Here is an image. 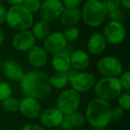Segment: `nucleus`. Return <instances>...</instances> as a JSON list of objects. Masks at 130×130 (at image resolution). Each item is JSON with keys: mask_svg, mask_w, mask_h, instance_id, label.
I'll return each mask as SVG.
<instances>
[{"mask_svg": "<svg viewBox=\"0 0 130 130\" xmlns=\"http://www.w3.org/2000/svg\"><path fill=\"white\" fill-rule=\"evenodd\" d=\"M94 130H104L103 128H94Z\"/></svg>", "mask_w": 130, "mask_h": 130, "instance_id": "58836bf2", "label": "nucleus"}, {"mask_svg": "<svg viewBox=\"0 0 130 130\" xmlns=\"http://www.w3.org/2000/svg\"><path fill=\"white\" fill-rule=\"evenodd\" d=\"M22 130H45L42 126L37 124H26L22 126Z\"/></svg>", "mask_w": 130, "mask_h": 130, "instance_id": "f704fd0d", "label": "nucleus"}, {"mask_svg": "<svg viewBox=\"0 0 130 130\" xmlns=\"http://www.w3.org/2000/svg\"><path fill=\"white\" fill-rule=\"evenodd\" d=\"M51 65L55 72L66 73L71 68L70 55L64 51L53 54L51 59Z\"/></svg>", "mask_w": 130, "mask_h": 130, "instance_id": "a211bd4d", "label": "nucleus"}, {"mask_svg": "<svg viewBox=\"0 0 130 130\" xmlns=\"http://www.w3.org/2000/svg\"><path fill=\"white\" fill-rule=\"evenodd\" d=\"M97 71L103 77L117 78L123 71L122 63L115 56H104L98 61Z\"/></svg>", "mask_w": 130, "mask_h": 130, "instance_id": "0eeeda50", "label": "nucleus"}, {"mask_svg": "<svg viewBox=\"0 0 130 130\" xmlns=\"http://www.w3.org/2000/svg\"><path fill=\"white\" fill-rule=\"evenodd\" d=\"M62 34L66 41L73 42L76 41L79 38L80 30L77 26H71V27H67V29H65Z\"/></svg>", "mask_w": 130, "mask_h": 130, "instance_id": "393cba45", "label": "nucleus"}, {"mask_svg": "<svg viewBox=\"0 0 130 130\" xmlns=\"http://www.w3.org/2000/svg\"><path fill=\"white\" fill-rule=\"evenodd\" d=\"M6 1L11 6H18V5H22L24 0H6Z\"/></svg>", "mask_w": 130, "mask_h": 130, "instance_id": "c9c22d12", "label": "nucleus"}, {"mask_svg": "<svg viewBox=\"0 0 130 130\" xmlns=\"http://www.w3.org/2000/svg\"><path fill=\"white\" fill-rule=\"evenodd\" d=\"M69 82L73 90L78 94H84L94 88L96 80L92 73L82 71L77 73Z\"/></svg>", "mask_w": 130, "mask_h": 130, "instance_id": "9d476101", "label": "nucleus"}, {"mask_svg": "<svg viewBox=\"0 0 130 130\" xmlns=\"http://www.w3.org/2000/svg\"><path fill=\"white\" fill-rule=\"evenodd\" d=\"M20 87L26 96L43 99L49 94L52 87L46 73L41 71H31L24 73L20 80Z\"/></svg>", "mask_w": 130, "mask_h": 130, "instance_id": "f257e3e1", "label": "nucleus"}, {"mask_svg": "<svg viewBox=\"0 0 130 130\" xmlns=\"http://www.w3.org/2000/svg\"><path fill=\"white\" fill-rule=\"evenodd\" d=\"M122 89L125 91H129L130 89V72L128 71L121 73L120 78H119Z\"/></svg>", "mask_w": 130, "mask_h": 130, "instance_id": "c756f323", "label": "nucleus"}, {"mask_svg": "<svg viewBox=\"0 0 130 130\" xmlns=\"http://www.w3.org/2000/svg\"><path fill=\"white\" fill-rule=\"evenodd\" d=\"M67 41L63 37V34L59 31L51 32L44 39L43 48L47 54H54L59 52H62L66 47Z\"/></svg>", "mask_w": 130, "mask_h": 130, "instance_id": "9b49d317", "label": "nucleus"}, {"mask_svg": "<svg viewBox=\"0 0 130 130\" xmlns=\"http://www.w3.org/2000/svg\"><path fill=\"white\" fill-rule=\"evenodd\" d=\"M86 122V118L83 113L78 110L72 112L69 115L63 116L61 126L64 130H71L73 127L82 126Z\"/></svg>", "mask_w": 130, "mask_h": 130, "instance_id": "aec40b11", "label": "nucleus"}, {"mask_svg": "<svg viewBox=\"0 0 130 130\" xmlns=\"http://www.w3.org/2000/svg\"><path fill=\"white\" fill-rule=\"evenodd\" d=\"M119 107L123 109L124 110H129L130 109V93L129 91H126L121 93L119 96Z\"/></svg>", "mask_w": 130, "mask_h": 130, "instance_id": "cd10ccee", "label": "nucleus"}, {"mask_svg": "<svg viewBox=\"0 0 130 130\" xmlns=\"http://www.w3.org/2000/svg\"><path fill=\"white\" fill-rule=\"evenodd\" d=\"M0 1H1V0H0Z\"/></svg>", "mask_w": 130, "mask_h": 130, "instance_id": "a19ab883", "label": "nucleus"}, {"mask_svg": "<svg viewBox=\"0 0 130 130\" xmlns=\"http://www.w3.org/2000/svg\"><path fill=\"white\" fill-rule=\"evenodd\" d=\"M103 35L107 43L110 45H119L126 37V30L122 22L110 21L103 28Z\"/></svg>", "mask_w": 130, "mask_h": 130, "instance_id": "6e6552de", "label": "nucleus"}, {"mask_svg": "<svg viewBox=\"0 0 130 130\" xmlns=\"http://www.w3.org/2000/svg\"><path fill=\"white\" fill-rule=\"evenodd\" d=\"M64 6L61 0H44L41 3L39 13L42 20L47 22H52L61 16Z\"/></svg>", "mask_w": 130, "mask_h": 130, "instance_id": "1a4fd4ad", "label": "nucleus"}, {"mask_svg": "<svg viewBox=\"0 0 130 130\" xmlns=\"http://www.w3.org/2000/svg\"><path fill=\"white\" fill-rule=\"evenodd\" d=\"M107 18V10L102 0H87L81 11V19L90 28L99 27Z\"/></svg>", "mask_w": 130, "mask_h": 130, "instance_id": "20e7f679", "label": "nucleus"}, {"mask_svg": "<svg viewBox=\"0 0 130 130\" xmlns=\"http://www.w3.org/2000/svg\"><path fill=\"white\" fill-rule=\"evenodd\" d=\"M79 105L80 94L72 88L65 89L60 93L56 101V108L64 116L78 110Z\"/></svg>", "mask_w": 130, "mask_h": 130, "instance_id": "423d86ee", "label": "nucleus"}, {"mask_svg": "<svg viewBox=\"0 0 130 130\" xmlns=\"http://www.w3.org/2000/svg\"><path fill=\"white\" fill-rule=\"evenodd\" d=\"M31 28H32L31 33L34 36L35 39L43 40L51 33L50 23L43 20L37 22L35 24H33Z\"/></svg>", "mask_w": 130, "mask_h": 130, "instance_id": "4be33fe9", "label": "nucleus"}, {"mask_svg": "<svg viewBox=\"0 0 130 130\" xmlns=\"http://www.w3.org/2000/svg\"><path fill=\"white\" fill-rule=\"evenodd\" d=\"M6 22L11 29L16 31L27 30L32 27L34 17L22 5L12 6L7 10Z\"/></svg>", "mask_w": 130, "mask_h": 130, "instance_id": "7ed1b4c3", "label": "nucleus"}, {"mask_svg": "<svg viewBox=\"0 0 130 130\" xmlns=\"http://www.w3.org/2000/svg\"><path fill=\"white\" fill-rule=\"evenodd\" d=\"M19 105L20 101L12 95L2 101V107L8 112H16L19 110Z\"/></svg>", "mask_w": 130, "mask_h": 130, "instance_id": "b1692460", "label": "nucleus"}, {"mask_svg": "<svg viewBox=\"0 0 130 130\" xmlns=\"http://www.w3.org/2000/svg\"><path fill=\"white\" fill-rule=\"evenodd\" d=\"M0 67H1V62H0Z\"/></svg>", "mask_w": 130, "mask_h": 130, "instance_id": "ea45409f", "label": "nucleus"}, {"mask_svg": "<svg viewBox=\"0 0 130 130\" xmlns=\"http://www.w3.org/2000/svg\"><path fill=\"white\" fill-rule=\"evenodd\" d=\"M28 61L34 68L39 69L44 67L48 60V54L45 51L43 46L34 45L28 51Z\"/></svg>", "mask_w": 130, "mask_h": 130, "instance_id": "2eb2a0df", "label": "nucleus"}, {"mask_svg": "<svg viewBox=\"0 0 130 130\" xmlns=\"http://www.w3.org/2000/svg\"><path fill=\"white\" fill-rule=\"evenodd\" d=\"M51 87H54L56 89L64 88L69 82L66 73L62 72H54L52 76L49 77Z\"/></svg>", "mask_w": 130, "mask_h": 130, "instance_id": "5701e85b", "label": "nucleus"}, {"mask_svg": "<svg viewBox=\"0 0 130 130\" xmlns=\"http://www.w3.org/2000/svg\"><path fill=\"white\" fill-rule=\"evenodd\" d=\"M35 38L29 29L17 31L12 40V44L15 50L20 52H28L35 45Z\"/></svg>", "mask_w": 130, "mask_h": 130, "instance_id": "f8f14e48", "label": "nucleus"}, {"mask_svg": "<svg viewBox=\"0 0 130 130\" xmlns=\"http://www.w3.org/2000/svg\"><path fill=\"white\" fill-rule=\"evenodd\" d=\"M6 14H7V10L6 9L3 5L0 4V24H3L6 21Z\"/></svg>", "mask_w": 130, "mask_h": 130, "instance_id": "72a5a7b5", "label": "nucleus"}, {"mask_svg": "<svg viewBox=\"0 0 130 130\" xmlns=\"http://www.w3.org/2000/svg\"><path fill=\"white\" fill-rule=\"evenodd\" d=\"M22 6L33 14V13L39 12L41 2L40 0H24Z\"/></svg>", "mask_w": 130, "mask_h": 130, "instance_id": "bb28decb", "label": "nucleus"}, {"mask_svg": "<svg viewBox=\"0 0 130 130\" xmlns=\"http://www.w3.org/2000/svg\"><path fill=\"white\" fill-rule=\"evenodd\" d=\"M107 17L112 22H122L125 20V13L122 9L120 8H117L112 11L107 12Z\"/></svg>", "mask_w": 130, "mask_h": 130, "instance_id": "a878e982", "label": "nucleus"}, {"mask_svg": "<svg viewBox=\"0 0 130 130\" xmlns=\"http://www.w3.org/2000/svg\"><path fill=\"white\" fill-rule=\"evenodd\" d=\"M2 71L4 75L11 80L19 81L24 75L22 66L14 60H6L2 65Z\"/></svg>", "mask_w": 130, "mask_h": 130, "instance_id": "dca6fc26", "label": "nucleus"}, {"mask_svg": "<svg viewBox=\"0 0 130 130\" xmlns=\"http://www.w3.org/2000/svg\"><path fill=\"white\" fill-rule=\"evenodd\" d=\"M71 67L75 71H83L87 69L90 63V57L85 51L76 50L70 55Z\"/></svg>", "mask_w": 130, "mask_h": 130, "instance_id": "6ab92c4d", "label": "nucleus"}, {"mask_svg": "<svg viewBox=\"0 0 130 130\" xmlns=\"http://www.w3.org/2000/svg\"><path fill=\"white\" fill-rule=\"evenodd\" d=\"M125 115V110L121 109L120 107H115V108L111 109V113H110V119L111 120L114 121H119L124 117Z\"/></svg>", "mask_w": 130, "mask_h": 130, "instance_id": "7c9ffc66", "label": "nucleus"}, {"mask_svg": "<svg viewBox=\"0 0 130 130\" xmlns=\"http://www.w3.org/2000/svg\"><path fill=\"white\" fill-rule=\"evenodd\" d=\"M63 116L64 115L56 107H51L41 111L39 115L40 122L46 127H57L61 126Z\"/></svg>", "mask_w": 130, "mask_h": 130, "instance_id": "4468645a", "label": "nucleus"}, {"mask_svg": "<svg viewBox=\"0 0 130 130\" xmlns=\"http://www.w3.org/2000/svg\"><path fill=\"white\" fill-rule=\"evenodd\" d=\"M111 107L108 101L94 98L88 103L86 109V118L94 128H104L111 121Z\"/></svg>", "mask_w": 130, "mask_h": 130, "instance_id": "f03ea898", "label": "nucleus"}, {"mask_svg": "<svg viewBox=\"0 0 130 130\" xmlns=\"http://www.w3.org/2000/svg\"><path fill=\"white\" fill-rule=\"evenodd\" d=\"M83 0H62L64 8H78V6L82 4Z\"/></svg>", "mask_w": 130, "mask_h": 130, "instance_id": "473e14b6", "label": "nucleus"}, {"mask_svg": "<svg viewBox=\"0 0 130 130\" xmlns=\"http://www.w3.org/2000/svg\"><path fill=\"white\" fill-rule=\"evenodd\" d=\"M107 42L103 37V33L101 32H94L88 38V41L87 44V51L91 54L97 55L104 51L106 48Z\"/></svg>", "mask_w": 130, "mask_h": 130, "instance_id": "f3484780", "label": "nucleus"}, {"mask_svg": "<svg viewBox=\"0 0 130 130\" xmlns=\"http://www.w3.org/2000/svg\"><path fill=\"white\" fill-rule=\"evenodd\" d=\"M94 93L97 98L110 101L118 98L122 93L120 82L116 77H103L94 84Z\"/></svg>", "mask_w": 130, "mask_h": 130, "instance_id": "39448f33", "label": "nucleus"}, {"mask_svg": "<svg viewBox=\"0 0 130 130\" xmlns=\"http://www.w3.org/2000/svg\"><path fill=\"white\" fill-rule=\"evenodd\" d=\"M12 95V87L8 83L5 81H0V101L2 102L5 99Z\"/></svg>", "mask_w": 130, "mask_h": 130, "instance_id": "c85d7f7f", "label": "nucleus"}, {"mask_svg": "<svg viewBox=\"0 0 130 130\" xmlns=\"http://www.w3.org/2000/svg\"><path fill=\"white\" fill-rule=\"evenodd\" d=\"M103 4L104 5L107 12L112 11L114 9L119 8L120 6V0H103Z\"/></svg>", "mask_w": 130, "mask_h": 130, "instance_id": "2f4dec72", "label": "nucleus"}, {"mask_svg": "<svg viewBox=\"0 0 130 130\" xmlns=\"http://www.w3.org/2000/svg\"><path fill=\"white\" fill-rule=\"evenodd\" d=\"M81 19V12L78 8H64L60 16L61 23L64 27L76 26Z\"/></svg>", "mask_w": 130, "mask_h": 130, "instance_id": "412c9836", "label": "nucleus"}, {"mask_svg": "<svg viewBox=\"0 0 130 130\" xmlns=\"http://www.w3.org/2000/svg\"><path fill=\"white\" fill-rule=\"evenodd\" d=\"M19 110L27 119H36L39 117L42 108L38 99L25 96L20 101Z\"/></svg>", "mask_w": 130, "mask_h": 130, "instance_id": "ddd939ff", "label": "nucleus"}, {"mask_svg": "<svg viewBox=\"0 0 130 130\" xmlns=\"http://www.w3.org/2000/svg\"><path fill=\"white\" fill-rule=\"evenodd\" d=\"M5 40V32L1 28H0V45H2Z\"/></svg>", "mask_w": 130, "mask_h": 130, "instance_id": "4c0bfd02", "label": "nucleus"}, {"mask_svg": "<svg viewBox=\"0 0 130 130\" xmlns=\"http://www.w3.org/2000/svg\"><path fill=\"white\" fill-rule=\"evenodd\" d=\"M120 4L122 5L125 9L130 8V0H120Z\"/></svg>", "mask_w": 130, "mask_h": 130, "instance_id": "e433bc0d", "label": "nucleus"}]
</instances>
